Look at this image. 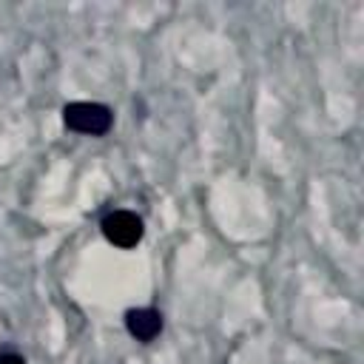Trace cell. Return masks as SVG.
<instances>
[{
    "mask_svg": "<svg viewBox=\"0 0 364 364\" xmlns=\"http://www.w3.org/2000/svg\"><path fill=\"white\" fill-rule=\"evenodd\" d=\"M63 122L65 128L88 136H102L114 125V114L102 102H68L63 108Z\"/></svg>",
    "mask_w": 364,
    "mask_h": 364,
    "instance_id": "1",
    "label": "cell"
},
{
    "mask_svg": "<svg viewBox=\"0 0 364 364\" xmlns=\"http://www.w3.org/2000/svg\"><path fill=\"white\" fill-rule=\"evenodd\" d=\"M125 327L136 341L148 344L162 333V316L151 307H134L125 313Z\"/></svg>",
    "mask_w": 364,
    "mask_h": 364,
    "instance_id": "3",
    "label": "cell"
},
{
    "mask_svg": "<svg viewBox=\"0 0 364 364\" xmlns=\"http://www.w3.org/2000/svg\"><path fill=\"white\" fill-rule=\"evenodd\" d=\"M100 228H102V236L117 247H134L145 233L142 219L134 210H111Z\"/></svg>",
    "mask_w": 364,
    "mask_h": 364,
    "instance_id": "2",
    "label": "cell"
},
{
    "mask_svg": "<svg viewBox=\"0 0 364 364\" xmlns=\"http://www.w3.org/2000/svg\"><path fill=\"white\" fill-rule=\"evenodd\" d=\"M0 364H26V358L17 355V353H3L0 355Z\"/></svg>",
    "mask_w": 364,
    "mask_h": 364,
    "instance_id": "4",
    "label": "cell"
}]
</instances>
